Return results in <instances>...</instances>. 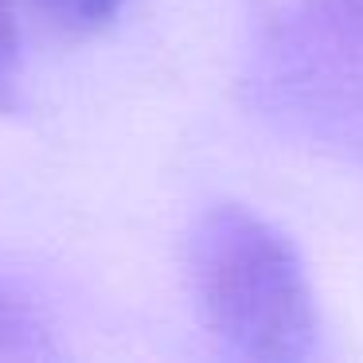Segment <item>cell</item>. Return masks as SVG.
<instances>
[{
    "label": "cell",
    "instance_id": "1",
    "mask_svg": "<svg viewBox=\"0 0 363 363\" xmlns=\"http://www.w3.org/2000/svg\"><path fill=\"white\" fill-rule=\"evenodd\" d=\"M199 316L219 347L250 363H301L320 316L297 246L262 215L223 203L199 219L188 254Z\"/></svg>",
    "mask_w": 363,
    "mask_h": 363
},
{
    "label": "cell",
    "instance_id": "2",
    "mask_svg": "<svg viewBox=\"0 0 363 363\" xmlns=\"http://www.w3.org/2000/svg\"><path fill=\"white\" fill-rule=\"evenodd\" d=\"M246 86L285 137L363 164V0H289L254 48Z\"/></svg>",
    "mask_w": 363,
    "mask_h": 363
},
{
    "label": "cell",
    "instance_id": "3",
    "mask_svg": "<svg viewBox=\"0 0 363 363\" xmlns=\"http://www.w3.org/2000/svg\"><path fill=\"white\" fill-rule=\"evenodd\" d=\"M32 9L63 35H98L118 20L125 0H32Z\"/></svg>",
    "mask_w": 363,
    "mask_h": 363
},
{
    "label": "cell",
    "instance_id": "4",
    "mask_svg": "<svg viewBox=\"0 0 363 363\" xmlns=\"http://www.w3.org/2000/svg\"><path fill=\"white\" fill-rule=\"evenodd\" d=\"M43 328L35 320V313L28 308L24 297L0 285V355H24L40 344Z\"/></svg>",
    "mask_w": 363,
    "mask_h": 363
},
{
    "label": "cell",
    "instance_id": "5",
    "mask_svg": "<svg viewBox=\"0 0 363 363\" xmlns=\"http://www.w3.org/2000/svg\"><path fill=\"white\" fill-rule=\"evenodd\" d=\"M20 86V35L9 0H0V110H12Z\"/></svg>",
    "mask_w": 363,
    "mask_h": 363
}]
</instances>
